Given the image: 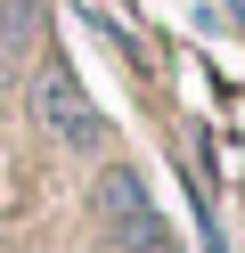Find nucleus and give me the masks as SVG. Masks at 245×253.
<instances>
[{
    "label": "nucleus",
    "mask_w": 245,
    "mask_h": 253,
    "mask_svg": "<svg viewBox=\"0 0 245 253\" xmlns=\"http://www.w3.org/2000/svg\"><path fill=\"white\" fill-rule=\"evenodd\" d=\"M90 212H98V237H106V229L147 220V212H155V196H147V180H139L131 164H106V171H98V188H90Z\"/></svg>",
    "instance_id": "f03ea898"
},
{
    "label": "nucleus",
    "mask_w": 245,
    "mask_h": 253,
    "mask_svg": "<svg viewBox=\"0 0 245 253\" xmlns=\"http://www.w3.org/2000/svg\"><path fill=\"white\" fill-rule=\"evenodd\" d=\"M106 253H188V245H180V229L163 220V204H155V212L131 220V229H106Z\"/></svg>",
    "instance_id": "20e7f679"
},
{
    "label": "nucleus",
    "mask_w": 245,
    "mask_h": 253,
    "mask_svg": "<svg viewBox=\"0 0 245 253\" xmlns=\"http://www.w3.org/2000/svg\"><path fill=\"white\" fill-rule=\"evenodd\" d=\"M25 106H33V131L57 139V147H98V139H106V115H98L90 90L74 82V66H41Z\"/></svg>",
    "instance_id": "f257e3e1"
},
{
    "label": "nucleus",
    "mask_w": 245,
    "mask_h": 253,
    "mask_svg": "<svg viewBox=\"0 0 245 253\" xmlns=\"http://www.w3.org/2000/svg\"><path fill=\"white\" fill-rule=\"evenodd\" d=\"M41 33V0H0V82H16Z\"/></svg>",
    "instance_id": "7ed1b4c3"
}]
</instances>
